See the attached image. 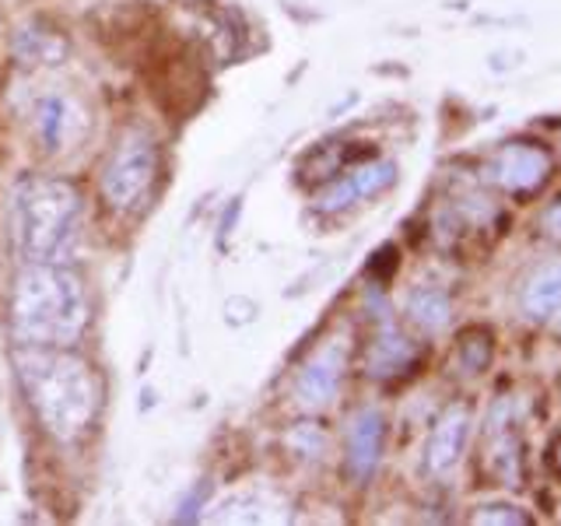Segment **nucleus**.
<instances>
[{
  "mask_svg": "<svg viewBox=\"0 0 561 526\" xmlns=\"http://www.w3.org/2000/svg\"><path fill=\"white\" fill-rule=\"evenodd\" d=\"M277 508H285L274 491L267 488H242L236 491L232 499H225L218 505L215 519L218 523H271V519H280Z\"/></svg>",
  "mask_w": 561,
  "mask_h": 526,
  "instance_id": "14",
  "label": "nucleus"
},
{
  "mask_svg": "<svg viewBox=\"0 0 561 526\" xmlns=\"http://www.w3.org/2000/svg\"><path fill=\"white\" fill-rule=\"evenodd\" d=\"M491 338L484 330H470L467 338L460 341V365L467 368V373H484L488 362H491Z\"/></svg>",
  "mask_w": 561,
  "mask_h": 526,
  "instance_id": "17",
  "label": "nucleus"
},
{
  "mask_svg": "<svg viewBox=\"0 0 561 526\" xmlns=\"http://www.w3.org/2000/svg\"><path fill=\"white\" fill-rule=\"evenodd\" d=\"M540 225H543V232H548V236H558V239H561V201L543 210Z\"/></svg>",
  "mask_w": 561,
  "mask_h": 526,
  "instance_id": "21",
  "label": "nucleus"
},
{
  "mask_svg": "<svg viewBox=\"0 0 561 526\" xmlns=\"http://www.w3.org/2000/svg\"><path fill=\"white\" fill-rule=\"evenodd\" d=\"M81 197L64 180H28L14 197V232L28 263H60L78 232Z\"/></svg>",
  "mask_w": 561,
  "mask_h": 526,
  "instance_id": "3",
  "label": "nucleus"
},
{
  "mask_svg": "<svg viewBox=\"0 0 561 526\" xmlns=\"http://www.w3.org/2000/svg\"><path fill=\"white\" fill-rule=\"evenodd\" d=\"M473 523H530V516L519 513L516 505H488L473 513Z\"/></svg>",
  "mask_w": 561,
  "mask_h": 526,
  "instance_id": "19",
  "label": "nucleus"
},
{
  "mask_svg": "<svg viewBox=\"0 0 561 526\" xmlns=\"http://www.w3.org/2000/svg\"><path fill=\"white\" fill-rule=\"evenodd\" d=\"M558 470H561V449H558Z\"/></svg>",
  "mask_w": 561,
  "mask_h": 526,
  "instance_id": "23",
  "label": "nucleus"
},
{
  "mask_svg": "<svg viewBox=\"0 0 561 526\" xmlns=\"http://www.w3.org/2000/svg\"><path fill=\"white\" fill-rule=\"evenodd\" d=\"M344 368H347V344L344 341H327L323 347H316L312 358L302 365V373H298V379H295L298 408L323 411L341 390Z\"/></svg>",
  "mask_w": 561,
  "mask_h": 526,
  "instance_id": "7",
  "label": "nucleus"
},
{
  "mask_svg": "<svg viewBox=\"0 0 561 526\" xmlns=\"http://www.w3.org/2000/svg\"><path fill=\"white\" fill-rule=\"evenodd\" d=\"M551 320H554V333H558V338H561V309H558V312L551 316Z\"/></svg>",
  "mask_w": 561,
  "mask_h": 526,
  "instance_id": "22",
  "label": "nucleus"
},
{
  "mask_svg": "<svg viewBox=\"0 0 561 526\" xmlns=\"http://www.w3.org/2000/svg\"><path fill=\"white\" fill-rule=\"evenodd\" d=\"M484 438H488V464L495 470L499 484H519V432H516V403L508 397H499L491 403L488 421H484Z\"/></svg>",
  "mask_w": 561,
  "mask_h": 526,
  "instance_id": "9",
  "label": "nucleus"
},
{
  "mask_svg": "<svg viewBox=\"0 0 561 526\" xmlns=\"http://www.w3.org/2000/svg\"><path fill=\"white\" fill-rule=\"evenodd\" d=\"M288 446L298 453V456H306V460H312V456H320L323 446H327V435L320 432V425H312V421H302V425H295L288 432Z\"/></svg>",
  "mask_w": 561,
  "mask_h": 526,
  "instance_id": "18",
  "label": "nucleus"
},
{
  "mask_svg": "<svg viewBox=\"0 0 561 526\" xmlns=\"http://www.w3.org/2000/svg\"><path fill=\"white\" fill-rule=\"evenodd\" d=\"M408 320L425 333H443L453 320V298L438 285H421L408 295Z\"/></svg>",
  "mask_w": 561,
  "mask_h": 526,
  "instance_id": "15",
  "label": "nucleus"
},
{
  "mask_svg": "<svg viewBox=\"0 0 561 526\" xmlns=\"http://www.w3.org/2000/svg\"><path fill=\"white\" fill-rule=\"evenodd\" d=\"M32 127H35V137H39V145L49 155H60L67 148L81 145V137L88 134V116L81 110V102H75L64 92H49L35 102Z\"/></svg>",
  "mask_w": 561,
  "mask_h": 526,
  "instance_id": "6",
  "label": "nucleus"
},
{
  "mask_svg": "<svg viewBox=\"0 0 561 526\" xmlns=\"http://www.w3.org/2000/svg\"><path fill=\"white\" fill-rule=\"evenodd\" d=\"M11 46L18 53V60H25V64H46V67H53V64L67 60V39H60L57 32L39 28V25L14 28Z\"/></svg>",
  "mask_w": 561,
  "mask_h": 526,
  "instance_id": "16",
  "label": "nucleus"
},
{
  "mask_svg": "<svg viewBox=\"0 0 561 526\" xmlns=\"http://www.w3.org/2000/svg\"><path fill=\"white\" fill-rule=\"evenodd\" d=\"M551 151L530 140H508L488 158L484 175L505 193H534L551 180Z\"/></svg>",
  "mask_w": 561,
  "mask_h": 526,
  "instance_id": "5",
  "label": "nucleus"
},
{
  "mask_svg": "<svg viewBox=\"0 0 561 526\" xmlns=\"http://www.w3.org/2000/svg\"><path fill=\"white\" fill-rule=\"evenodd\" d=\"M561 309V256L537 263L519 288V312L530 323H543Z\"/></svg>",
  "mask_w": 561,
  "mask_h": 526,
  "instance_id": "13",
  "label": "nucleus"
},
{
  "mask_svg": "<svg viewBox=\"0 0 561 526\" xmlns=\"http://www.w3.org/2000/svg\"><path fill=\"white\" fill-rule=\"evenodd\" d=\"M397 180V165L393 162H362L355 169H347L337 183H330L320 197H316V210L323 215H337V210H347L351 204H358L373 193L386 190Z\"/></svg>",
  "mask_w": 561,
  "mask_h": 526,
  "instance_id": "10",
  "label": "nucleus"
},
{
  "mask_svg": "<svg viewBox=\"0 0 561 526\" xmlns=\"http://www.w3.org/2000/svg\"><path fill=\"white\" fill-rule=\"evenodd\" d=\"M18 373L43 428L60 443H75L99 411V386L92 368L60 347H25Z\"/></svg>",
  "mask_w": 561,
  "mask_h": 526,
  "instance_id": "2",
  "label": "nucleus"
},
{
  "mask_svg": "<svg viewBox=\"0 0 561 526\" xmlns=\"http://www.w3.org/2000/svg\"><path fill=\"white\" fill-rule=\"evenodd\" d=\"M158 175V148L145 134H127L102 169V193L116 210H137L151 197Z\"/></svg>",
  "mask_w": 561,
  "mask_h": 526,
  "instance_id": "4",
  "label": "nucleus"
},
{
  "mask_svg": "<svg viewBox=\"0 0 561 526\" xmlns=\"http://www.w3.org/2000/svg\"><path fill=\"white\" fill-rule=\"evenodd\" d=\"M414 358H417V347L411 344V338L390 320V316H382V323L376 330V341H373V347H368V358H365L368 376L373 379L403 376L414 365Z\"/></svg>",
  "mask_w": 561,
  "mask_h": 526,
  "instance_id": "12",
  "label": "nucleus"
},
{
  "mask_svg": "<svg viewBox=\"0 0 561 526\" xmlns=\"http://www.w3.org/2000/svg\"><path fill=\"white\" fill-rule=\"evenodd\" d=\"M386 438V418L376 408H362L347 425V470L358 484H365L379 467Z\"/></svg>",
  "mask_w": 561,
  "mask_h": 526,
  "instance_id": "11",
  "label": "nucleus"
},
{
  "mask_svg": "<svg viewBox=\"0 0 561 526\" xmlns=\"http://www.w3.org/2000/svg\"><path fill=\"white\" fill-rule=\"evenodd\" d=\"M207 499V481H201L197 488H193V495L183 502V513H180V519H197V508H201V502Z\"/></svg>",
  "mask_w": 561,
  "mask_h": 526,
  "instance_id": "20",
  "label": "nucleus"
},
{
  "mask_svg": "<svg viewBox=\"0 0 561 526\" xmlns=\"http://www.w3.org/2000/svg\"><path fill=\"white\" fill-rule=\"evenodd\" d=\"M88 327V295L60 263H28L11 288V330L25 347H67Z\"/></svg>",
  "mask_w": 561,
  "mask_h": 526,
  "instance_id": "1",
  "label": "nucleus"
},
{
  "mask_svg": "<svg viewBox=\"0 0 561 526\" xmlns=\"http://www.w3.org/2000/svg\"><path fill=\"white\" fill-rule=\"evenodd\" d=\"M470 428H473V418L463 403H453V408L438 414L425 443V470L432 478H449V473L460 467L467 443H470Z\"/></svg>",
  "mask_w": 561,
  "mask_h": 526,
  "instance_id": "8",
  "label": "nucleus"
}]
</instances>
